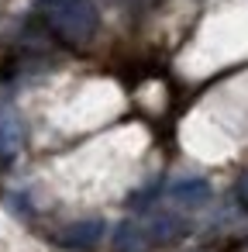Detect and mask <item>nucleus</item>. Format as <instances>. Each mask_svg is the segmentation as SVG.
Listing matches in <instances>:
<instances>
[{"label": "nucleus", "mask_w": 248, "mask_h": 252, "mask_svg": "<svg viewBox=\"0 0 248 252\" xmlns=\"http://www.w3.org/2000/svg\"><path fill=\"white\" fill-rule=\"evenodd\" d=\"M97 25H100V14H97L93 0H52L49 4V28L69 49L86 45L93 38Z\"/></svg>", "instance_id": "obj_1"}, {"label": "nucleus", "mask_w": 248, "mask_h": 252, "mask_svg": "<svg viewBox=\"0 0 248 252\" xmlns=\"http://www.w3.org/2000/svg\"><path fill=\"white\" fill-rule=\"evenodd\" d=\"M162 197L172 207H179V211H196V207H207L210 204L214 190H210V183L203 176H183V180H172L162 190Z\"/></svg>", "instance_id": "obj_2"}, {"label": "nucleus", "mask_w": 248, "mask_h": 252, "mask_svg": "<svg viewBox=\"0 0 248 252\" xmlns=\"http://www.w3.org/2000/svg\"><path fill=\"white\" fill-rule=\"evenodd\" d=\"M104 231H107V224L100 218H83V221H73L62 231H55V245L69 249V252H86L104 242Z\"/></svg>", "instance_id": "obj_3"}, {"label": "nucleus", "mask_w": 248, "mask_h": 252, "mask_svg": "<svg viewBox=\"0 0 248 252\" xmlns=\"http://www.w3.org/2000/svg\"><path fill=\"white\" fill-rule=\"evenodd\" d=\"M25 149V125L14 107H0V166H7L18 159Z\"/></svg>", "instance_id": "obj_4"}, {"label": "nucleus", "mask_w": 248, "mask_h": 252, "mask_svg": "<svg viewBox=\"0 0 248 252\" xmlns=\"http://www.w3.org/2000/svg\"><path fill=\"white\" fill-rule=\"evenodd\" d=\"M155 242H152V231L145 221H124L117 224L114 231V249L117 252H148Z\"/></svg>", "instance_id": "obj_5"}, {"label": "nucleus", "mask_w": 248, "mask_h": 252, "mask_svg": "<svg viewBox=\"0 0 248 252\" xmlns=\"http://www.w3.org/2000/svg\"><path fill=\"white\" fill-rule=\"evenodd\" d=\"M148 224V231H152V242H169V238H179L186 228H183V221H176V218H152V221H145Z\"/></svg>", "instance_id": "obj_6"}, {"label": "nucleus", "mask_w": 248, "mask_h": 252, "mask_svg": "<svg viewBox=\"0 0 248 252\" xmlns=\"http://www.w3.org/2000/svg\"><path fill=\"white\" fill-rule=\"evenodd\" d=\"M234 190H238V200H241V204L248 207V169H245V173L238 176V187H234Z\"/></svg>", "instance_id": "obj_7"}]
</instances>
